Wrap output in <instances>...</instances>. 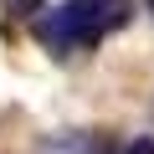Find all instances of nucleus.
I'll return each mask as SVG.
<instances>
[{
  "label": "nucleus",
  "instance_id": "nucleus-4",
  "mask_svg": "<svg viewBox=\"0 0 154 154\" xmlns=\"http://www.w3.org/2000/svg\"><path fill=\"white\" fill-rule=\"evenodd\" d=\"M149 11H154V0H149Z\"/></svg>",
  "mask_w": 154,
  "mask_h": 154
},
{
  "label": "nucleus",
  "instance_id": "nucleus-1",
  "mask_svg": "<svg viewBox=\"0 0 154 154\" xmlns=\"http://www.w3.org/2000/svg\"><path fill=\"white\" fill-rule=\"evenodd\" d=\"M134 21V0H62L51 11L31 16V36L51 51V57H82L98 41H108L113 31H123Z\"/></svg>",
  "mask_w": 154,
  "mask_h": 154
},
{
  "label": "nucleus",
  "instance_id": "nucleus-3",
  "mask_svg": "<svg viewBox=\"0 0 154 154\" xmlns=\"http://www.w3.org/2000/svg\"><path fill=\"white\" fill-rule=\"evenodd\" d=\"M123 154H154V139H134V144H128Z\"/></svg>",
  "mask_w": 154,
  "mask_h": 154
},
{
  "label": "nucleus",
  "instance_id": "nucleus-2",
  "mask_svg": "<svg viewBox=\"0 0 154 154\" xmlns=\"http://www.w3.org/2000/svg\"><path fill=\"white\" fill-rule=\"evenodd\" d=\"M41 5H46V0H5V16H16V21H31Z\"/></svg>",
  "mask_w": 154,
  "mask_h": 154
}]
</instances>
